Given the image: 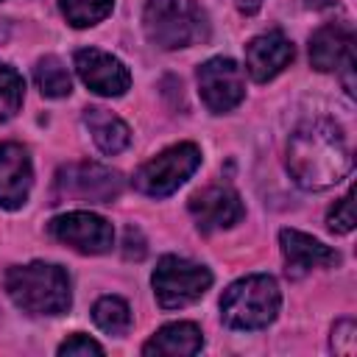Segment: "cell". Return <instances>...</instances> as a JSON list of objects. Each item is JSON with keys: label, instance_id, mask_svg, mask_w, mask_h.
Segmentation results:
<instances>
[{"label": "cell", "instance_id": "18", "mask_svg": "<svg viewBox=\"0 0 357 357\" xmlns=\"http://www.w3.org/2000/svg\"><path fill=\"white\" fill-rule=\"evenodd\" d=\"M33 81H36V86H39V92L45 98H67L70 89H73L70 73H67V67L56 56H45V59L36 61Z\"/></svg>", "mask_w": 357, "mask_h": 357}, {"label": "cell", "instance_id": "8", "mask_svg": "<svg viewBox=\"0 0 357 357\" xmlns=\"http://www.w3.org/2000/svg\"><path fill=\"white\" fill-rule=\"evenodd\" d=\"M198 92L209 112H231L245 98V75L234 59L215 56L198 67Z\"/></svg>", "mask_w": 357, "mask_h": 357}, {"label": "cell", "instance_id": "15", "mask_svg": "<svg viewBox=\"0 0 357 357\" xmlns=\"http://www.w3.org/2000/svg\"><path fill=\"white\" fill-rule=\"evenodd\" d=\"M279 243H282V254H284L290 276H304L312 268H329V265L340 262L337 251H332L321 240H315L304 231H296V229H282Z\"/></svg>", "mask_w": 357, "mask_h": 357}, {"label": "cell", "instance_id": "3", "mask_svg": "<svg viewBox=\"0 0 357 357\" xmlns=\"http://www.w3.org/2000/svg\"><path fill=\"white\" fill-rule=\"evenodd\" d=\"M279 284L268 273H251L229 284L220 296V318L231 329H265L279 315Z\"/></svg>", "mask_w": 357, "mask_h": 357}, {"label": "cell", "instance_id": "25", "mask_svg": "<svg viewBox=\"0 0 357 357\" xmlns=\"http://www.w3.org/2000/svg\"><path fill=\"white\" fill-rule=\"evenodd\" d=\"M259 6H262V0H237V8H240L243 14H254Z\"/></svg>", "mask_w": 357, "mask_h": 357}, {"label": "cell", "instance_id": "4", "mask_svg": "<svg viewBox=\"0 0 357 357\" xmlns=\"http://www.w3.org/2000/svg\"><path fill=\"white\" fill-rule=\"evenodd\" d=\"M142 25L162 50L190 47L206 33V17L195 0H148Z\"/></svg>", "mask_w": 357, "mask_h": 357}, {"label": "cell", "instance_id": "14", "mask_svg": "<svg viewBox=\"0 0 357 357\" xmlns=\"http://www.w3.org/2000/svg\"><path fill=\"white\" fill-rule=\"evenodd\" d=\"M310 61L315 70L329 73L354 61V31L349 22H326L310 39Z\"/></svg>", "mask_w": 357, "mask_h": 357}, {"label": "cell", "instance_id": "5", "mask_svg": "<svg viewBox=\"0 0 357 357\" xmlns=\"http://www.w3.org/2000/svg\"><path fill=\"white\" fill-rule=\"evenodd\" d=\"M151 282H153V293H156L159 307L162 310H178V307L198 301L209 290L212 273H209V268H204L198 262L167 254L159 259Z\"/></svg>", "mask_w": 357, "mask_h": 357}, {"label": "cell", "instance_id": "9", "mask_svg": "<svg viewBox=\"0 0 357 357\" xmlns=\"http://www.w3.org/2000/svg\"><path fill=\"white\" fill-rule=\"evenodd\" d=\"M50 234L59 243H67L70 248L81 254H106L114 243V229L106 218L95 212H67L50 220Z\"/></svg>", "mask_w": 357, "mask_h": 357}, {"label": "cell", "instance_id": "7", "mask_svg": "<svg viewBox=\"0 0 357 357\" xmlns=\"http://www.w3.org/2000/svg\"><path fill=\"white\" fill-rule=\"evenodd\" d=\"M120 173L95 162L67 165L56 176V198H70L81 204H112L120 195Z\"/></svg>", "mask_w": 357, "mask_h": 357}, {"label": "cell", "instance_id": "12", "mask_svg": "<svg viewBox=\"0 0 357 357\" xmlns=\"http://www.w3.org/2000/svg\"><path fill=\"white\" fill-rule=\"evenodd\" d=\"M31 181H33V170H31L28 151L17 142H3L0 145V206L20 209L28 201Z\"/></svg>", "mask_w": 357, "mask_h": 357}, {"label": "cell", "instance_id": "13", "mask_svg": "<svg viewBox=\"0 0 357 357\" xmlns=\"http://www.w3.org/2000/svg\"><path fill=\"white\" fill-rule=\"evenodd\" d=\"M293 61V45L282 31H268L245 45V67L254 81L265 84Z\"/></svg>", "mask_w": 357, "mask_h": 357}, {"label": "cell", "instance_id": "24", "mask_svg": "<svg viewBox=\"0 0 357 357\" xmlns=\"http://www.w3.org/2000/svg\"><path fill=\"white\" fill-rule=\"evenodd\" d=\"M332 349L337 354H354V324L351 321H340L332 332Z\"/></svg>", "mask_w": 357, "mask_h": 357}, {"label": "cell", "instance_id": "1", "mask_svg": "<svg viewBox=\"0 0 357 357\" xmlns=\"http://www.w3.org/2000/svg\"><path fill=\"white\" fill-rule=\"evenodd\" d=\"M287 170L304 190H324L346 178L351 170V151L340 126L332 120H310L290 134Z\"/></svg>", "mask_w": 357, "mask_h": 357}, {"label": "cell", "instance_id": "10", "mask_svg": "<svg viewBox=\"0 0 357 357\" xmlns=\"http://www.w3.org/2000/svg\"><path fill=\"white\" fill-rule=\"evenodd\" d=\"M75 70L81 75V81L106 98H117L128 89L131 75L126 70V64L120 59H114L112 53H103L98 47H84L75 53Z\"/></svg>", "mask_w": 357, "mask_h": 357}, {"label": "cell", "instance_id": "20", "mask_svg": "<svg viewBox=\"0 0 357 357\" xmlns=\"http://www.w3.org/2000/svg\"><path fill=\"white\" fill-rule=\"evenodd\" d=\"M59 6L73 28H89L112 14L114 0H61Z\"/></svg>", "mask_w": 357, "mask_h": 357}, {"label": "cell", "instance_id": "19", "mask_svg": "<svg viewBox=\"0 0 357 357\" xmlns=\"http://www.w3.org/2000/svg\"><path fill=\"white\" fill-rule=\"evenodd\" d=\"M92 318L95 324L106 332V335H126L131 326V310L123 298L117 296H103L95 301L92 307Z\"/></svg>", "mask_w": 357, "mask_h": 357}, {"label": "cell", "instance_id": "22", "mask_svg": "<svg viewBox=\"0 0 357 357\" xmlns=\"http://www.w3.org/2000/svg\"><path fill=\"white\" fill-rule=\"evenodd\" d=\"M326 226L337 234H349L354 229V198H351V192H346L340 201H335V206L326 215Z\"/></svg>", "mask_w": 357, "mask_h": 357}, {"label": "cell", "instance_id": "21", "mask_svg": "<svg viewBox=\"0 0 357 357\" xmlns=\"http://www.w3.org/2000/svg\"><path fill=\"white\" fill-rule=\"evenodd\" d=\"M22 95H25L22 75L14 67L0 64V120H11L20 112Z\"/></svg>", "mask_w": 357, "mask_h": 357}, {"label": "cell", "instance_id": "17", "mask_svg": "<svg viewBox=\"0 0 357 357\" xmlns=\"http://www.w3.org/2000/svg\"><path fill=\"white\" fill-rule=\"evenodd\" d=\"M84 123H86V128H89V134H92V139H95V145H98L103 153H120V151H126L128 142H131L128 126H126L120 117H114L112 112L100 109V106L84 109Z\"/></svg>", "mask_w": 357, "mask_h": 357}, {"label": "cell", "instance_id": "11", "mask_svg": "<svg viewBox=\"0 0 357 357\" xmlns=\"http://www.w3.org/2000/svg\"><path fill=\"white\" fill-rule=\"evenodd\" d=\"M190 212H192L201 231L229 229L245 215L240 195L231 187H223V184H212V187L198 190L190 198Z\"/></svg>", "mask_w": 357, "mask_h": 357}, {"label": "cell", "instance_id": "16", "mask_svg": "<svg viewBox=\"0 0 357 357\" xmlns=\"http://www.w3.org/2000/svg\"><path fill=\"white\" fill-rule=\"evenodd\" d=\"M204 346L201 329L190 321H178V324H167L162 326L145 346L142 354L153 357V354H167V357H184V354H198Z\"/></svg>", "mask_w": 357, "mask_h": 357}, {"label": "cell", "instance_id": "6", "mask_svg": "<svg viewBox=\"0 0 357 357\" xmlns=\"http://www.w3.org/2000/svg\"><path fill=\"white\" fill-rule=\"evenodd\" d=\"M201 165V151L195 142H178L162 153H156L153 159H148L137 176H134V187L151 198H165L170 192H176Z\"/></svg>", "mask_w": 357, "mask_h": 357}, {"label": "cell", "instance_id": "23", "mask_svg": "<svg viewBox=\"0 0 357 357\" xmlns=\"http://www.w3.org/2000/svg\"><path fill=\"white\" fill-rule=\"evenodd\" d=\"M59 354L61 357H78V354H103V346L98 340H92L89 335H73L67 337L61 346H59Z\"/></svg>", "mask_w": 357, "mask_h": 357}, {"label": "cell", "instance_id": "2", "mask_svg": "<svg viewBox=\"0 0 357 357\" xmlns=\"http://www.w3.org/2000/svg\"><path fill=\"white\" fill-rule=\"evenodd\" d=\"M8 298L28 315H61L70 310V276L50 262L14 265L6 273Z\"/></svg>", "mask_w": 357, "mask_h": 357}]
</instances>
